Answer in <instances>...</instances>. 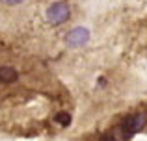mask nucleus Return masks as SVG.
<instances>
[{
    "instance_id": "2",
    "label": "nucleus",
    "mask_w": 147,
    "mask_h": 141,
    "mask_svg": "<svg viewBox=\"0 0 147 141\" xmlns=\"http://www.w3.org/2000/svg\"><path fill=\"white\" fill-rule=\"evenodd\" d=\"M88 41H90V32L86 28H75L67 33L69 47H84Z\"/></svg>"
},
{
    "instance_id": "5",
    "label": "nucleus",
    "mask_w": 147,
    "mask_h": 141,
    "mask_svg": "<svg viewBox=\"0 0 147 141\" xmlns=\"http://www.w3.org/2000/svg\"><path fill=\"white\" fill-rule=\"evenodd\" d=\"M54 121H56L60 126H69V124H71V115H69L67 112H60L54 117Z\"/></svg>"
},
{
    "instance_id": "3",
    "label": "nucleus",
    "mask_w": 147,
    "mask_h": 141,
    "mask_svg": "<svg viewBox=\"0 0 147 141\" xmlns=\"http://www.w3.org/2000/svg\"><path fill=\"white\" fill-rule=\"evenodd\" d=\"M145 126V117L144 115H130L123 121V130L129 134H136V132L144 130Z\"/></svg>"
},
{
    "instance_id": "1",
    "label": "nucleus",
    "mask_w": 147,
    "mask_h": 141,
    "mask_svg": "<svg viewBox=\"0 0 147 141\" xmlns=\"http://www.w3.org/2000/svg\"><path fill=\"white\" fill-rule=\"evenodd\" d=\"M69 15H71V11H69V6L65 2H54L47 9V19L52 24H61V22H65L69 19Z\"/></svg>"
},
{
    "instance_id": "4",
    "label": "nucleus",
    "mask_w": 147,
    "mask_h": 141,
    "mask_svg": "<svg viewBox=\"0 0 147 141\" xmlns=\"http://www.w3.org/2000/svg\"><path fill=\"white\" fill-rule=\"evenodd\" d=\"M19 74L15 69H11V67H0V82L2 84H13L17 82Z\"/></svg>"
},
{
    "instance_id": "6",
    "label": "nucleus",
    "mask_w": 147,
    "mask_h": 141,
    "mask_svg": "<svg viewBox=\"0 0 147 141\" xmlns=\"http://www.w3.org/2000/svg\"><path fill=\"white\" fill-rule=\"evenodd\" d=\"M4 4H9V6H15V4H21L22 0H2Z\"/></svg>"
}]
</instances>
